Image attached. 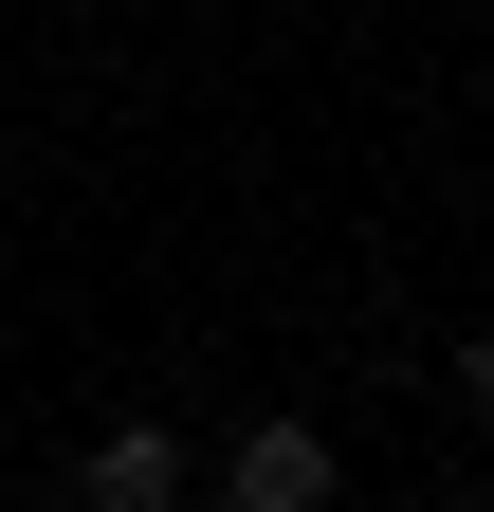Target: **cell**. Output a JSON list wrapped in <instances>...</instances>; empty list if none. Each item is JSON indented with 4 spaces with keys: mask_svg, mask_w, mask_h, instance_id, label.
<instances>
[{
    "mask_svg": "<svg viewBox=\"0 0 494 512\" xmlns=\"http://www.w3.org/2000/svg\"><path fill=\"white\" fill-rule=\"evenodd\" d=\"M330 494H348L330 421H293V403H275V421H238V439H220V512H330Z\"/></svg>",
    "mask_w": 494,
    "mask_h": 512,
    "instance_id": "6da1fadb",
    "label": "cell"
},
{
    "mask_svg": "<svg viewBox=\"0 0 494 512\" xmlns=\"http://www.w3.org/2000/svg\"><path fill=\"white\" fill-rule=\"evenodd\" d=\"M183 494H202V439L183 421H110L74 458V512H183Z\"/></svg>",
    "mask_w": 494,
    "mask_h": 512,
    "instance_id": "7a4b0ae2",
    "label": "cell"
},
{
    "mask_svg": "<svg viewBox=\"0 0 494 512\" xmlns=\"http://www.w3.org/2000/svg\"><path fill=\"white\" fill-rule=\"evenodd\" d=\"M421 512H494V494H476V476H458V494H421Z\"/></svg>",
    "mask_w": 494,
    "mask_h": 512,
    "instance_id": "3957f363",
    "label": "cell"
}]
</instances>
